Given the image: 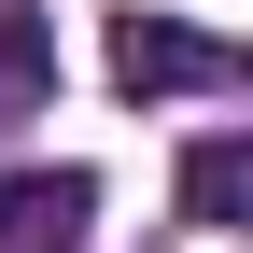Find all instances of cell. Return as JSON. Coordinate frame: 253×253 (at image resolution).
I'll use <instances>...</instances> for the list:
<instances>
[{
    "label": "cell",
    "mask_w": 253,
    "mask_h": 253,
    "mask_svg": "<svg viewBox=\"0 0 253 253\" xmlns=\"http://www.w3.org/2000/svg\"><path fill=\"white\" fill-rule=\"evenodd\" d=\"M99 183L84 169H0V253H84Z\"/></svg>",
    "instance_id": "obj_2"
},
{
    "label": "cell",
    "mask_w": 253,
    "mask_h": 253,
    "mask_svg": "<svg viewBox=\"0 0 253 253\" xmlns=\"http://www.w3.org/2000/svg\"><path fill=\"white\" fill-rule=\"evenodd\" d=\"M239 211H253V141L211 126V141L183 155V225H239Z\"/></svg>",
    "instance_id": "obj_4"
},
{
    "label": "cell",
    "mask_w": 253,
    "mask_h": 253,
    "mask_svg": "<svg viewBox=\"0 0 253 253\" xmlns=\"http://www.w3.org/2000/svg\"><path fill=\"white\" fill-rule=\"evenodd\" d=\"M56 99V28H42V0H0V126H28Z\"/></svg>",
    "instance_id": "obj_3"
},
{
    "label": "cell",
    "mask_w": 253,
    "mask_h": 253,
    "mask_svg": "<svg viewBox=\"0 0 253 253\" xmlns=\"http://www.w3.org/2000/svg\"><path fill=\"white\" fill-rule=\"evenodd\" d=\"M113 84L126 99H225L239 42L225 28H183V14H113Z\"/></svg>",
    "instance_id": "obj_1"
}]
</instances>
